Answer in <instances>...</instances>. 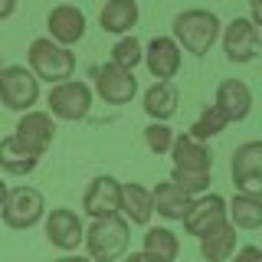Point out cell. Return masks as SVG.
Masks as SVG:
<instances>
[{"mask_svg": "<svg viewBox=\"0 0 262 262\" xmlns=\"http://www.w3.org/2000/svg\"><path fill=\"white\" fill-rule=\"evenodd\" d=\"M170 154H174V174H170V184L177 190H184L187 196L200 193L210 187V170H213V154L203 147V141H193L190 135H180L170 144Z\"/></svg>", "mask_w": 262, "mask_h": 262, "instance_id": "6da1fadb", "label": "cell"}, {"mask_svg": "<svg viewBox=\"0 0 262 262\" xmlns=\"http://www.w3.org/2000/svg\"><path fill=\"white\" fill-rule=\"evenodd\" d=\"M216 36H220V16L213 10L193 7V10H184L174 16V43L184 46L187 53L207 56L210 46L216 43Z\"/></svg>", "mask_w": 262, "mask_h": 262, "instance_id": "7a4b0ae2", "label": "cell"}, {"mask_svg": "<svg viewBox=\"0 0 262 262\" xmlns=\"http://www.w3.org/2000/svg\"><path fill=\"white\" fill-rule=\"evenodd\" d=\"M27 59H30V72H33V76L43 79V82H49V85L69 82L72 72H76V56H72V49L53 43L49 36L33 39Z\"/></svg>", "mask_w": 262, "mask_h": 262, "instance_id": "3957f363", "label": "cell"}, {"mask_svg": "<svg viewBox=\"0 0 262 262\" xmlns=\"http://www.w3.org/2000/svg\"><path fill=\"white\" fill-rule=\"evenodd\" d=\"M82 243H85L92 262H118L128 252V243H131L128 220H121V216L95 220V223L85 229V239Z\"/></svg>", "mask_w": 262, "mask_h": 262, "instance_id": "277c9868", "label": "cell"}, {"mask_svg": "<svg viewBox=\"0 0 262 262\" xmlns=\"http://www.w3.org/2000/svg\"><path fill=\"white\" fill-rule=\"evenodd\" d=\"M39 98V79L27 66H7L0 72V102L10 112H33Z\"/></svg>", "mask_w": 262, "mask_h": 262, "instance_id": "5b68a950", "label": "cell"}, {"mask_svg": "<svg viewBox=\"0 0 262 262\" xmlns=\"http://www.w3.org/2000/svg\"><path fill=\"white\" fill-rule=\"evenodd\" d=\"M0 213H4V223L10 229H30L43 220L46 203L43 193L36 187H16V190H7L4 203H0Z\"/></svg>", "mask_w": 262, "mask_h": 262, "instance_id": "8992f818", "label": "cell"}, {"mask_svg": "<svg viewBox=\"0 0 262 262\" xmlns=\"http://www.w3.org/2000/svg\"><path fill=\"white\" fill-rule=\"evenodd\" d=\"M46 105H49V112H53L56 118L79 121V118L89 115V108H92V89H89L85 82H76V79L59 82V85L49 89Z\"/></svg>", "mask_w": 262, "mask_h": 262, "instance_id": "52a82bcc", "label": "cell"}, {"mask_svg": "<svg viewBox=\"0 0 262 262\" xmlns=\"http://www.w3.org/2000/svg\"><path fill=\"white\" fill-rule=\"evenodd\" d=\"M233 184L236 190L246 196H259L262 193V144L259 141H246L236 147L233 154Z\"/></svg>", "mask_w": 262, "mask_h": 262, "instance_id": "ba28073f", "label": "cell"}, {"mask_svg": "<svg viewBox=\"0 0 262 262\" xmlns=\"http://www.w3.org/2000/svg\"><path fill=\"white\" fill-rule=\"evenodd\" d=\"M56 125H53V115L49 112H23V118L16 121V141H20L27 151H33L36 158H43L46 147L53 144Z\"/></svg>", "mask_w": 262, "mask_h": 262, "instance_id": "9c48e42d", "label": "cell"}, {"mask_svg": "<svg viewBox=\"0 0 262 262\" xmlns=\"http://www.w3.org/2000/svg\"><path fill=\"white\" fill-rule=\"evenodd\" d=\"M46 239L62 252H76L79 243L85 239V226L69 207H56L46 216Z\"/></svg>", "mask_w": 262, "mask_h": 262, "instance_id": "30bf717a", "label": "cell"}, {"mask_svg": "<svg viewBox=\"0 0 262 262\" xmlns=\"http://www.w3.org/2000/svg\"><path fill=\"white\" fill-rule=\"evenodd\" d=\"M82 210L95 220L118 216L121 213V184L115 177H95L82 196Z\"/></svg>", "mask_w": 262, "mask_h": 262, "instance_id": "8fae6325", "label": "cell"}, {"mask_svg": "<svg viewBox=\"0 0 262 262\" xmlns=\"http://www.w3.org/2000/svg\"><path fill=\"white\" fill-rule=\"evenodd\" d=\"M259 27H252L246 16H236L233 23L223 33V49H226V59L233 62H252L259 56Z\"/></svg>", "mask_w": 262, "mask_h": 262, "instance_id": "7c38bea8", "label": "cell"}, {"mask_svg": "<svg viewBox=\"0 0 262 262\" xmlns=\"http://www.w3.org/2000/svg\"><path fill=\"white\" fill-rule=\"evenodd\" d=\"M46 27H49V39H53V43L69 49L72 43H79V39L85 36V13L72 4H59V7L49 10Z\"/></svg>", "mask_w": 262, "mask_h": 262, "instance_id": "4fadbf2b", "label": "cell"}, {"mask_svg": "<svg viewBox=\"0 0 262 262\" xmlns=\"http://www.w3.org/2000/svg\"><path fill=\"white\" fill-rule=\"evenodd\" d=\"M95 92L108 105H128L138 92V79H135V72L118 69V66L108 62V66H102L98 76H95Z\"/></svg>", "mask_w": 262, "mask_h": 262, "instance_id": "5bb4252c", "label": "cell"}, {"mask_svg": "<svg viewBox=\"0 0 262 262\" xmlns=\"http://www.w3.org/2000/svg\"><path fill=\"white\" fill-rule=\"evenodd\" d=\"M226 220V200L223 196H216V193H210V196H200V200H193L190 203V210L184 213V229L190 236H207L213 226H220Z\"/></svg>", "mask_w": 262, "mask_h": 262, "instance_id": "9a60e30c", "label": "cell"}, {"mask_svg": "<svg viewBox=\"0 0 262 262\" xmlns=\"http://www.w3.org/2000/svg\"><path fill=\"white\" fill-rule=\"evenodd\" d=\"M144 62H147V72L158 82H170L180 72V46L170 36H154L147 43Z\"/></svg>", "mask_w": 262, "mask_h": 262, "instance_id": "2e32d148", "label": "cell"}, {"mask_svg": "<svg viewBox=\"0 0 262 262\" xmlns=\"http://www.w3.org/2000/svg\"><path fill=\"white\" fill-rule=\"evenodd\" d=\"M213 105H216L229 121H243L246 115L252 112V92H249V85H246L243 79H226V82H220L216 102Z\"/></svg>", "mask_w": 262, "mask_h": 262, "instance_id": "e0dca14e", "label": "cell"}, {"mask_svg": "<svg viewBox=\"0 0 262 262\" xmlns=\"http://www.w3.org/2000/svg\"><path fill=\"white\" fill-rule=\"evenodd\" d=\"M190 203H193V196H187L184 190H177L174 184H158L151 190V210L154 213H161L164 220H184V213L190 210Z\"/></svg>", "mask_w": 262, "mask_h": 262, "instance_id": "ac0fdd59", "label": "cell"}, {"mask_svg": "<svg viewBox=\"0 0 262 262\" xmlns=\"http://www.w3.org/2000/svg\"><path fill=\"white\" fill-rule=\"evenodd\" d=\"M233 252H236V229L226 220L213 226L207 236H200V256L207 262H226Z\"/></svg>", "mask_w": 262, "mask_h": 262, "instance_id": "d6986e66", "label": "cell"}, {"mask_svg": "<svg viewBox=\"0 0 262 262\" xmlns=\"http://www.w3.org/2000/svg\"><path fill=\"white\" fill-rule=\"evenodd\" d=\"M144 112L154 121H167L177 112V85L174 82H154L144 92Z\"/></svg>", "mask_w": 262, "mask_h": 262, "instance_id": "ffe728a7", "label": "cell"}, {"mask_svg": "<svg viewBox=\"0 0 262 262\" xmlns=\"http://www.w3.org/2000/svg\"><path fill=\"white\" fill-rule=\"evenodd\" d=\"M98 23L105 33H128L138 23V4L135 0H108L98 13Z\"/></svg>", "mask_w": 262, "mask_h": 262, "instance_id": "44dd1931", "label": "cell"}, {"mask_svg": "<svg viewBox=\"0 0 262 262\" xmlns=\"http://www.w3.org/2000/svg\"><path fill=\"white\" fill-rule=\"evenodd\" d=\"M36 164H39V158L33 151H27L13 135L0 141V167H4L7 174L23 177V174H30V170H36Z\"/></svg>", "mask_w": 262, "mask_h": 262, "instance_id": "7402d4cb", "label": "cell"}, {"mask_svg": "<svg viewBox=\"0 0 262 262\" xmlns=\"http://www.w3.org/2000/svg\"><path fill=\"white\" fill-rule=\"evenodd\" d=\"M121 213L138 226H147L151 220V190H144L141 184H121Z\"/></svg>", "mask_w": 262, "mask_h": 262, "instance_id": "603a6c76", "label": "cell"}, {"mask_svg": "<svg viewBox=\"0 0 262 262\" xmlns=\"http://www.w3.org/2000/svg\"><path fill=\"white\" fill-rule=\"evenodd\" d=\"M226 213H229L226 223L233 229H259L262 226V200H259V196L236 193Z\"/></svg>", "mask_w": 262, "mask_h": 262, "instance_id": "cb8c5ba5", "label": "cell"}, {"mask_svg": "<svg viewBox=\"0 0 262 262\" xmlns=\"http://www.w3.org/2000/svg\"><path fill=\"white\" fill-rule=\"evenodd\" d=\"M147 256H154V259H161V262H174L177 259V252H180V239L170 229H161V226H151L144 233V249Z\"/></svg>", "mask_w": 262, "mask_h": 262, "instance_id": "d4e9b609", "label": "cell"}, {"mask_svg": "<svg viewBox=\"0 0 262 262\" xmlns=\"http://www.w3.org/2000/svg\"><path fill=\"white\" fill-rule=\"evenodd\" d=\"M226 125H229V118L216 108V105H210V108L200 112V118L190 125V131H187V135H190L193 141H207V138H216Z\"/></svg>", "mask_w": 262, "mask_h": 262, "instance_id": "484cf974", "label": "cell"}, {"mask_svg": "<svg viewBox=\"0 0 262 262\" xmlns=\"http://www.w3.org/2000/svg\"><path fill=\"white\" fill-rule=\"evenodd\" d=\"M144 59V53H141V43H138L135 36H125V39H118L112 49V66H118V69H128V72H135V66Z\"/></svg>", "mask_w": 262, "mask_h": 262, "instance_id": "4316f807", "label": "cell"}, {"mask_svg": "<svg viewBox=\"0 0 262 262\" xmlns=\"http://www.w3.org/2000/svg\"><path fill=\"white\" fill-rule=\"evenodd\" d=\"M144 141H147V147H151L154 154H167L170 144H174V131L164 125V121H154V125L144 128Z\"/></svg>", "mask_w": 262, "mask_h": 262, "instance_id": "83f0119b", "label": "cell"}, {"mask_svg": "<svg viewBox=\"0 0 262 262\" xmlns=\"http://www.w3.org/2000/svg\"><path fill=\"white\" fill-rule=\"evenodd\" d=\"M233 262H262L259 246H243V249L236 252V259H233Z\"/></svg>", "mask_w": 262, "mask_h": 262, "instance_id": "f1b7e54d", "label": "cell"}, {"mask_svg": "<svg viewBox=\"0 0 262 262\" xmlns=\"http://www.w3.org/2000/svg\"><path fill=\"white\" fill-rule=\"evenodd\" d=\"M249 10H252L249 23H252V27H262V4H259V0H249Z\"/></svg>", "mask_w": 262, "mask_h": 262, "instance_id": "f546056e", "label": "cell"}, {"mask_svg": "<svg viewBox=\"0 0 262 262\" xmlns=\"http://www.w3.org/2000/svg\"><path fill=\"white\" fill-rule=\"evenodd\" d=\"M13 10H16V0H0V20L13 16Z\"/></svg>", "mask_w": 262, "mask_h": 262, "instance_id": "4dcf8cb0", "label": "cell"}, {"mask_svg": "<svg viewBox=\"0 0 262 262\" xmlns=\"http://www.w3.org/2000/svg\"><path fill=\"white\" fill-rule=\"evenodd\" d=\"M125 262H161V259H154V256H147V252H131V256Z\"/></svg>", "mask_w": 262, "mask_h": 262, "instance_id": "1f68e13d", "label": "cell"}, {"mask_svg": "<svg viewBox=\"0 0 262 262\" xmlns=\"http://www.w3.org/2000/svg\"><path fill=\"white\" fill-rule=\"evenodd\" d=\"M56 262H92V259H89V256H72V252H69V256H62V259H56Z\"/></svg>", "mask_w": 262, "mask_h": 262, "instance_id": "d6a6232c", "label": "cell"}, {"mask_svg": "<svg viewBox=\"0 0 262 262\" xmlns=\"http://www.w3.org/2000/svg\"><path fill=\"white\" fill-rule=\"evenodd\" d=\"M4 196H7V184L0 180V203H4Z\"/></svg>", "mask_w": 262, "mask_h": 262, "instance_id": "836d02e7", "label": "cell"}]
</instances>
